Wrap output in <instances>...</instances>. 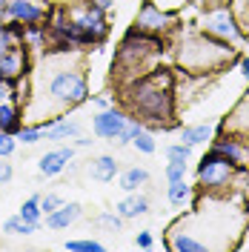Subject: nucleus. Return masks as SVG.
I'll use <instances>...</instances> for the list:
<instances>
[{
	"label": "nucleus",
	"instance_id": "f257e3e1",
	"mask_svg": "<svg viewBox=\"0 0 249 252\" xmlns=\"http://www.w3.org/2000/svg\"><path fill=\"white\" fill-rule=\"evenodd\" d=\"M155 80H140L132 86V94H129V103H132V109L143 115L152 129H166V124H160V121H166L172 118V94L169 89H160L155 86Z\"/></svg>",
	"mask_w": 249,
	"mask_h": 252
},
{
	"label": "nucleus",
	"instance_id": "f03ea898",
	"mask_svg": "<svg viewBox=\"0 0 249 252\" xmlns=\"http://www.w3.org/2000/svg\"><path fill=\"white\" fill-rule=\"evenodd\" d=\"M49 92L55 94L61 103L75 106V103H83L89 97V86H86L83 75H78V72H58L52 78V83H49Z\"/></svg>",
	"mask_w": 249,
	"mask_h": 252
},
{
	"label": "nucleus",
	"instance_id": "7ed1b4c3",
	"mask_svg": "<svg viewBox=\"0 0 249 252\" xmlns=\"http://www.w3.org/2000/svg\"><path fill=\"white\" fill-rule=\"evenodd\" d=\"M232 169H235V163H229L226 158L209 152V155L201 160V166H198V181H201L203 187H209V189L226 187V181L232 178Z\"/></svg>",
	"mask_w": 249,
	"mask_h": 252
},
{
	"label": "nucleus",
	"instance_id": "20e7f679",
	"mask_svg": "<svg viewBox=\"0 0 249 252\" xmlns=\"http://www.w3.org/2000/svg\"><path fill=\"white\" fill-rule=\"evenodd\" d=\"M203 29L209 34H215V37H223V40H238L241 37V32H238L226 6H220V9H215V12H209L203 17Z\"/></svg>",
	"mask_w": 249,
	"mask_h": 252
},
{
	"label": "nucleus",
	"instance_id": "39448f33",
	"mask_svg": "<svg viewBox=\"0 0 249 252\" xmlns=\"http://www.w3.org/2000/svg\"><path fill=\"white\" fill-rule=\"evenodd\" d=\"M126 124H129V121H126L121 112H115V109H106V112H100V115H94L92 118L94 135H97V138H106V141H118V138L124 135Z\"/></svg>",
	"mask_w": 249,
	"mask_h": 252
},
{
	"label": "nucleus",
	"instance_id": "423d86ee",
	"mask_svg": "<svg viewBox=\"0 0 249 252\" xmlns=\"http://www.w3.org/2000/svg\"><path fill=\"white\" fill-rule=\"evenodd\" d=\"M72 155H75V149L69 146V149H55V152H46V155L40 158V175H61L66 166H69V160H72Z\"/></svg>",
	"mask_w": 249,
	"mask_h": 252
},
{
	"label": "nucleus",
	"instance_id": "0eeeda50",
	"mask_svg": "<svg viewBox=\"0 0 249 252\" xmlns=\"http://www.w3.org/2000/svg\"><path fill=\"white\" fill-rule=\"evenodd\" d=\"M9 15L15 17L17 23H37L40 17H43V9L37 6V3H31V0H9Z\"/></svg>",
	"mask_w": 249,
	"mask_h": 252
},
{
	"label": "nucleus",
	"instance_id": "6e6552de",
	"mask_svg": "<svg viewBox=\"0 0 249 252\" xmlns=\"http://www.w3.org/2000/svg\"><path fill=\"white\" fill-rule=\"evenodd\" d=\"M80 218V204H61L55 212L46 215V226L49 229H66L69 223H75Z\"/></svg>",
	"mask_w": 249,
	"mask_h": 252
},
{
	"label": "nucleus",
	"instance_id": "1a4fd4ad",
	"mask_svg": "<svg viewBox=\"0 0 249 252\" xmlns=\"http://www.w3.org/2000/svg\"><path fill=\"white\" fill-rule=\"evenodd\" d=\"M115 175H118V160L112 155H100V158L92 160V178L94 181L109 184V181H115Z\"/></svg>",
	"mask_w": 249,
	"mask_h": 252
},
{
	"label": "nucleus",
	"instance_id": "9d476101",
	"mask_svg": "<svg viewBox=\"0 0 249 252\" xmlns=\"http://www.w3.org/2000/svg\"><path fill=\"white\" fill-rule=\"evenodd\" d=\"M166 23H169V15H163L152 3H146L143 12L138 15V29H163Z\"/></svg>",
	"mask_w": 249,
	"mask_h": 252
},
{
	"label": "nucleus",
	"instance_id": "9b49d317",
	"mask_svg": "<svg viewBox=\"0 0 249 252\" xmlns=\"http://www.w3.org/2000/svg\"><path fill=\"white\" fill-rule=\"evenodd\" d=\"M43 129V135H46L49 141H61V138H78V132H80V126L75 124V121H61V124H52L49 126H40Z\"/></svg>",
	"mask_w": 249,
	"mask_h": 252
},
{
	"label": "nucleus",
	"instance_id": "f8f14e48",
	"mask_svg": "<svg viewBox=\"0 0 249 252\" xmlns=\"http://www.w3.org/2000/svg\"><path fill=\"white\" fill-rule=\"evenodd\" d=\"M115 212L121 218H138V215H146L149 212V201L146 198H124L121 204L115 206Z\"/></svg>",
	"mask_w": 249,
	"mask_h": 252
},
{
	"label": "nucleus",
	"instance_id": "ddd939ff",
	"mask_svg": "<svg viewBox=\"0 0 249 252\" xmlns=\"http://www.w3.org/2000/svg\"><path fill=\"white\" fill-rule=\"evenodd\" d=\"M209 152H212V155L226 158V160H229V163H235V166H241V160H244V149H241L235 141H215Z\"/></svg>",
	"mask_w": 249,
	"mask_h": 252
},
{
	"label": "nucleus",
	"instance_id": "4468645a",
	"mask_svg": "<svg viewBox=\"0 0 249 252\" xmlns=\"http://www.w3.org/2000/svg\"><path fill=\"white\" fill-rule=\"evenodd\" d=\"M17 72H20V55L15 49L0 52V80H12Z\"/></svg>",
	"mask_w": 249,
	"mask_h": 252
},
{
	"label": "nucleus",
	"instance_id": "2eb2a0df",
	"mask_svg": "<svg viewBox=\"0 0 249 252\" xmlns=\"http://www.w3.org/2000/svg\"><path fill=\"white\" fill-rule=\"evenodd\" d=\"M146 181H149V172L140 169V166H132V169H126L124 178H121V189H124V192H135V189L143 187Z\"/></svg>",
	"mask_w": 249,
	"mask_h": 252
},
{
	"label": "nucleus",
	"instance_id": "dca6fc26",
	"mask_svg": "<svg viewBox=\"0 0 249 252\" xmlns=\"http://www.w3.org/2000/svg\"><path fill=\"white\" fill-rule=\"evenodd\" d=\"M20 115H17L15 106H9V103H0V132H17L20 129V121H17Z\"/></svg>",
	"mask_w": 249,
	"mask_h": 252
},
{
	"label": "nucleus",
	"instance_id": "f3484780",
	"mask_svg": "<svg viewBox=\"0 0 249 252\" xmlns=\"http://www.w3.org/2000/svg\"><path fill=\"white\" fill-rule=\"evenodd\" d=\"M17 215H20L23 220H29V223H34V226H37V223H40V215H43V209H40V195H31L29 201L20 206V212H17Z\"/></svg>",
	"mask_w": 249,
	"mask_h": 252
},
{
	"label": "nucleus",
	"instance_id": "a211bd4d",
	"mask_svg": "<svg viewBox=\"0 0 249 252\" xmlns=\"http://www.w3.org/2000/svg\"><path fill=\"white\" fill-rule=\"evenodd\" d=\"M172 250H178V252H203L206 250V241H195L192 235H175L172 238Z\"/></svg>",
	"mask_w": 249,
	"mask_h": 252
},
{
	"label": "nucleus",
	"instance_id": "6ab92c4d",
	"mask_svg": "<svg viewBox=\"0 0 249 252\" xmlns=\"http://www.w3.org/2000/svg\"><path fill=\"white\" fill-rule=\"evenodd\" d=\"M209 138V126H184V132H181V143H187V146H198Z\"/></svg>",
	"mask_w": 249,
	"mask_h": 252
},
{
	"label": "nucleus",
	"instance_id": "aec40b11",
	"mask_svg": "<svg viewBox=\"0 0 249 252\" xmlns=\"http://www.w3.org/2000/svg\"><path fill=\"white\" fill-rule=\"evenodd\" d=\"M169 204H175V206H181L184 201H189V195H192V189H189V184H187V178L184 181H169Z\"/></svg>",
	"mask_w": 249,
	"mask_h": 252
},
{
	"label": "nucleus",
	"instance_id": "412c9836",
	"mask_svg": "<svg viewBox=\"0 0 249 252\" xmlns=\"http://www.w3.org/2000/svg\"><path fill=\"white\" fill-rule=\"evenodd\" d=\"M34 229H37V226L29 223V220H23L20 215H17V218H9L3 223V232H9V235H31Z\"/></svg>",
	"mask_w": 249,
	"mask_h": 252
},
{
	"label": "nucleus",
	"instance_id": "4be33fe9",
	"mask_svg": "<svg viewBox=\"0 0 249 252\" xmlns=\"http://www.w3.org/2000/svg\"><path fill=\"white\" fill-rule=\"evenodd\" d=\"M132 143L138 146L140 152H146V155H152V152H155V138H152L149 132H143V129H140L138 135L132 138Z\"/></svg>",
	"mask_w": 249,
	"mask_h": 252
},
{
	"label": "nucleus",
	"instance_id": "5701e85b",
	"mask_svg": "<svg viewBox=\"0 0 249 252\" xmlns=\"http://www.w3.org/2000/svg\"><path fill=\"white\" fill-rule=\"evenodd\" d=\"M66 250H72V252H100L103 244H97V241H66Z\"/></svg>",
	"mask_w": 249,
	"mask_h": 252
},
{
	"label": "nucleus",
	"instance_id": "b1692460",
	"mask_svg": "<svg viewBox=\"0 0 249 252\" xmlns=\"http://www.w3.org/2000/svg\"><path fill=\"white\" fill-rule=\"evenodd\" d=\"M184 178H187V160H169L166 181H184Z\"/></svg>",
	"mask_w": 249,
	"mask_h": 252
},
{
	"label": "nucleus",
	"instance_id": "393cba45",
	"mask_svg": "<svg viewBox=\"0 0 249 252\" xmlns=\"http://www.w3.org/2000/svg\"><path fill=\"white\" fill-rule=\"evenodd\" d=\"M17 138L23 143H37V141H43V129H40V126H34V129L20 126V129H17Z\"/></svg>",
	"mask_w": 249,
	"mask_h": 252
},
{
	"label": "nucleus",
	"instance_id": "a878e982",
	"mask_svg": "<svg viewBox=\"0 0 249 252\" xmlns=\"http://www.w3.org/2000/svg\"><path fill=\"white\" fill-rule=\"evenodd\" d=\"M189 152H192V146H187V143H172L166 149L169 160H187V163H189Z\"/></svg>",
	"mask_w": 249,
	"mask_h": 252
},
{
	"label": "nucleus",
	"instance_id": "bb28decb",
	"mask_svg": "<svg viewBox=\"0 0 249 252\" xmlns=\"http://www.w3.org/2000/svg\"><path fill=\"white\" fill-rule=\"evenodd\" d=\"M63 201H61V195H40V209H43V215H49V212H55L58 206H61Z\"/></svg>",
	"mask_w": 249,
	"mask_h": 252
},
{
	"label": "nucleus",
	"instance_id": "cd10ccee",
	"mask_svg": "<svg viewBox=\"0 0 249 252\" xmlns=\"http://www.w3.org/2000/svg\"><path fill=\"white\" fill-rule=\"evenodd\" d=\"M12 152H15V138L9 132H0V158L12 155Z\"/></svg>",
	"mask_w": 249,
	"mask_h": 252
},
{
	"label": "nucleus",
	"instance_id": "c85d7f7f",
	"mask_svg": "<svg viewBox=\"0 0 249 252\" xmlns=\"http://www.w3.org/2000/svg\"><path fill=\"white\" fill-rule=\"evenodd\" d=\"M12 37H15V32L9 29V26H0V52L12 49Z\"/></svg>",
	"mask_w": 249,
	"mask_h": 252
},
{
	"label": "nucleus",
	"instance_id": "c756f323",
	"mask_svg": "<svg viewBox=\"0 0 249 252\" xmlns=\"http://www.w3.org/2000/svg\"><path fill=\"white\" fill-rule=\"evenodd\" d=\"M100 223H103V226H109L112 232H118V229H121V223H124V218H121V215H100Z\"/></svg>",
	"mask_w": 249,
	"mask_h": 252
},
{
	"label": "nucleus",
	"instance_id": "7c9ffc66",
	"mask_svg": "<svg viewBox=\"0 0 249 252\" xmlns=\"http://www.w3.org/2000/svg\"><path fill=\"white\" fill-rule=\"evenodd\" d=\"M135 244H138L140 250H149V247H152V235H149V232H140V235L135 238Z\"/></svg>",
	"mask_w": 249,
	"mask_h": 252
},
{
	"label": "nucleus",
	"instance_id": "2f4dec72",
	"mask_svg": "<svg viewBox=\"0 0 249 252\" xmlns=\"http://www.w3.org/2000/svg\"><path fill=\"white\" fill-rule=\"evenodd\" d=\"M6 181H12V166L0 160V184H6Z\"/></svg>",
	"mask_w": 249,
	"mask_h": 252
},
{
	"label": "nucleus",
	"instance_id": "473e14b6",
	"mask_svg": "<svg viewBox=\"0 0 249 252\" xmlns=\"http://www.w3.org/2000/svg\"><path fill=\"white\" fill-rule=\"evenodd\" d=\"M6 94H12V92H9V86H6V80H0V100H3Z\"/></svg>",
	"mask_w": 249,
	"mask_h": 252
},
{
	"label": "nucleus",
	"instance_id": "72a5a7b5",
	"mask_svg": "<svg viewBox=\"0 0 249 252\" xmlns=\"http://www.w3.org/2000/svg\"><path fill=\"white\" fill-rule=\"evenodd\" d=\"M241 75H244V78L249 80V58H247L244 63H241Z\"/></svg>",
	"mask_w": 249,
	"mask_h": 252
},
{
	"label": "nucleus",
	"instance_id": "f704fd0d",
	"mask_svg": "<svg viewBox=\"0 0 249 252\" xmlns=\"http://www.w3.org/2000/svg\"><path fill=\"white\" fill-rule=\"evenodd\" d=\"M92 3H97L100 9H109V6H112V0H92Z\"/></svg>",
	"mask_w": 249,
	"mask_h": 252
},
{
	"label": "nucleus",
	"instance_id": "c9c22d12",
	"mask_svg": "<svg viewBox=\"0 0 249 252\" xmlns=\"http://www.w3.org/2000/svg\"><path fill=\"white\" fill-rule=\"evenodd\" d=\"M241 3H247V6H249V0H241Z\"/></svg>",
	"mask_w": 249,
	"mask_h": 252
},
{
	"label": "nucleus",
	"instance_id": "e433bc0d",
	"mask_svg": "<svg viewBox=\"0 0 249 252\" xmlns=\"http://www.w3.org/2000/svg\"><path fill=\"white\" fill-rule=\"evenodd\" d=\"M247 238H249V229H247Z\"/></svg>",
	"mask_w": 249,
	"mask_h": 252
}]
</instances>
